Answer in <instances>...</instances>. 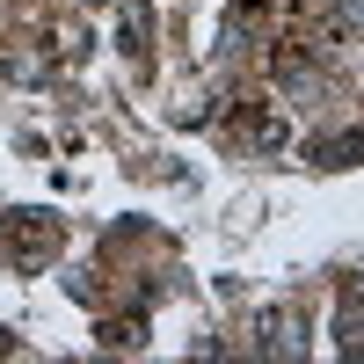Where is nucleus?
I'll return each mask as SVG.
<instances>
[{"instance_id":"1","label":"nucleus","mask_w":364,"mask_h":364,"mask_svg":"<svg viewBox=\"0 0 364 364\" xmlns=\"http://www.w3.org/2000/svg\"><path fill=\"white\" fill-rule=\"evenodd\" d=\"M314 161H321V168H350V161H364V132H343V139H321V146H314Z\"/></svg>"},{"instance_id":"2","label":"nucleus","mask_w":364,"mask_h":364,"mask_svg":"<svg viewBox=\"0 0 364 364\" xmlns=\"http://www.w3.org/2000/svg\"><path fill=\"white\" fill-rule=\"evenodd\" d=\"M336 22L343 29H364V0H336Z\"/></svg>"}]
</instances>
